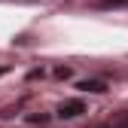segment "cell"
<instances>
[{
  "mask_svg": "<svg viewBox=\"0 0 128 128\" xmlns=\"http://www.w3.org/2000/svg\"><path fill=\"white\" fill-rule=\"evenodd\" d=\"M79 113H86V104L76 101V98H73V101H64V104L58 107V116H61V119H76Z\"/></svg>",
  "mask_w": 128,
  "mask_h": 128,
  "instance_id": "6da1fadb",
  "label": "cell"
},
{
  "mask_svg": "<svg viewBox=\"0 0 128 128\" xmlns=\"http://www.w3.org/2000/svg\"><path fill=\"white\" fill-rule=\"evenodd\" d=\"M76 88H82V92H94V94H101V92H107V86L101 82V79H82Z\"/></svg>",
  "mask_w": 128,
  "mask_h": 128,
  "instance_id": "7a4b0ae2",
  "label": "cell"
},
{
  "mask_svg": "<svg viewBox=\"0 0 128 128\" xmlns=\"http://www.w3.org/2000/svg\"><path fill=\"white\" fill-rule=\"evenodd\" d=\"M110 125H113V128H128V110H125V113H119V116H113V119H110Z\"/></svg>",
  "mask_w": 128,
  "mask_h": 128,
  "instance_id": "3957f363",
  "label": "cell"
},
{
  "mask_svg": "<svg viewBox=\"0 0 128 128\" xmlns=\"http://www.w3.org/2000/svg\"><path fill=\"white\" fill-rule=\"evenodd\" d=\"M55 76H61V79H67V76H70V67H58V70H55Z\"/></svg>",
  "mask_w": 128,
  "mask_h": 128,
  "instance_id": "277c9868",
  "label": "cell"
},
{
  "mask_svg": "<svg viewBox=\"0 0 128 128\" xmlns=\"http://www.w3.org/2000/svg\"><path fill=\"white\" fill-rule=\"evenodd\" d=\"M101 128H113V125H110V122H107V125H101Z\"/></svg>",
  "mask_w": 128,
  "mask_h": 128,
  "instance_id": "5b68a950",
  "label": "cell"
},
{
  "mask_svg": "<svg viewBox=\"0 0 128 128\" xmlns=\"http://www.w3.org/2000/svg\"><path fill=\"white\" fill-rule=\"evenodd\" d=\"M0 76H3V67H0Z\"/></svg>",
  "mask_w": 128,
  "mask_h": 128,
  "instance_id": "8992f818",
  "label": "cell"
}]
</instances>
